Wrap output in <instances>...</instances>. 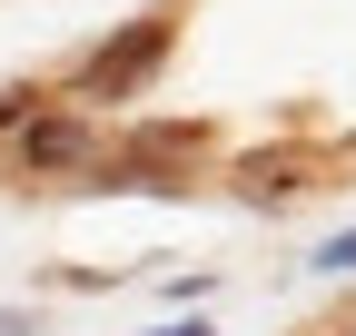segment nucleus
Instances as JSON below:
<instances>
[{
    "label": "nucleus",
    "instance_id": "7ed1b4c3",
    "mask_svg": "<svg viewBox=\"0 0 356 336\" xmlns=\"http://www.w3.org/2000/svg\"><path fill=\"white\" fill-rule=\"evenodd\" d=\"M307 168H317L307 149H257V158H238V168H228V188L267 208V198H297V188H307Z\"/></svg>",
    "mask_w": 356,
    "mask_h": 336
},
{
    "label": "nucleus",
    "instance_id": "20e7f679",
    "mask_svg": "<svg viewBox=\"0 0 356 336\" xmlns=\"http://www.w3.org/2000/svg\"><path fill=\"white\" fill-rule=\"evenodd\" d=\"M317 267H337V277H346V267H356V237H337V247H317Z\"/></svg>",
    "mask_w": 356,
    "mask_h": 336
},
{
    "label": "nucleus",
    "instance_id": "39448f33",
    "mask_svg": "<svg viewBox=\"0 0 356 336\" xmlns=\"http://www.w3.org/2000/svg\"><path fill=\"white\" fill-rule=\"evenodd\" d=\"M159 336H208V326H159Z\"/></svg>",
    "mask_w": 356,
    "mask_h": 336
},
{
    "label": "nucleus",
    "instance_id": "f03ea898",
    "mask_svg": "<svg viewBox=\"0 0 356 336\" xmlns=\"http://www.w3.org/2000/svg\"><path fill=\"white\" fill-rule=\"evenodd\" d=\"M159 60H168V20H129L119 40H99V50H89L79 69H70V90L89 99V109H119V99H139L149 79H159Z\"/></svg>",
    "mask_w": 356,
    "mask_h": 336
},
{
    "label": "nucleus",
    "instance_id": "f257e3e1",
    "mask_svg": "<svg viewBox=\"0 0 356 336\" xmlns=\"http://www.w3.org/2000/svg\"><path fill=\"white\" fill-rule=\"evenodd\" d=\"M10 158H20V178H99V168H109V139H99L89 109H50V99H40L20 119Z\"/></svg>",
    "mask_w": 356,
    "mask_h": 336
}]
</instances>
